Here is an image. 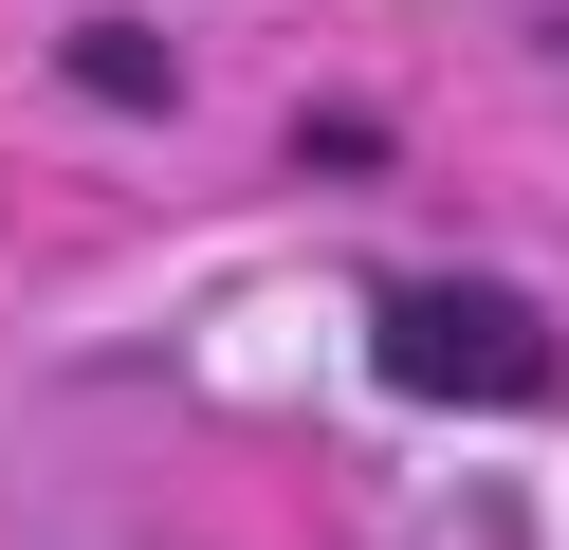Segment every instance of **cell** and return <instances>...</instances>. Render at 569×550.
<instances>
[{
	"instance_id": "1",
	"label": "cell",
	"mask_w": 569,
	"mask_h": 550,
	"mask_svg": "<svg viewBox=\"0 0 569 550\" xmlns=\"http://www.w3.org/2000/svg\"><path fill=\"white\" fill-rule=\"evenodd\" d=\"M368 367L405 403H459V422H515V403L569 386V330L532 312L515 276H386L368 293Z\"/></svg>"
}]
</instances>
